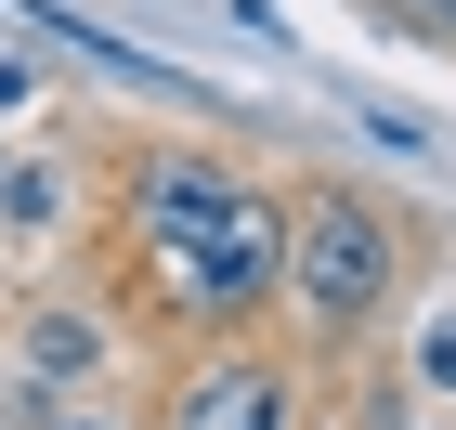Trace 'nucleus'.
I'll return each mask as SVG.
<instances>
[{
  "label": "nucleus",
  "mask_w": 456,
  "mask_h": 430,
  "mask_svg": "<svg viewBox=\"0 0 456 430\" xmlns=\"http://www.w3.org/2000/svg\"><path fill=\"white\" fill-rule=\"evenodd\" d=\"M418 392H456V313H444V326L418 339Z\"/></svg>",
  "instance_id": "obj_6"
},
{
  "label": "nucleus",
  "mask_w": 456,
  "mask_h": 430,
  "mask_svg": "<svg viewBox=\"0 0 456 430\" xmlns=\"http://www.w3.org/2000/svg\"><path fill=\"white\" fill-rule=\"evenodd\" d=\"M39 430H105V418H39Z\"/></svg>",
  "instance_id": "obj_9"
},
{
  "label": "nucleus",
  "mask_w": 456,
  "mask_h": 430,
  "mask_svg": "<svg viewBox=\"0 0 456 430\" xmlns=\"http://www.w3.org/2000/svg\"><path fill=\"white\" fill-rule=\"evenodd\" d=\"M0 222H13V235H53V222H66V170H53V157L0 170Z\"/></svg>",
  "instance_id": "obj_5"
},
{
  "label": "nucleus",
  "mask_w": 456,
  "mask_h": 430,
  "mask_svg": "<svg viewBox=\"0 0 456 430\" xmlns=\"http://www.w3.org/2000/svg\"><path fill=\"white\" fill-rule=\"evenodd\" d=\"M170 430H300V378L235 339V353H209V365L170 392Z\"/></svg>",
  "instance_id": "obj_3"
},
{
  "label": "nucleus",
  "mask_w": 456,
  "mask_h": 430,
  "mask_svg": "<svg viewBox=\"0 0 456 430\" xmlns=\"http://www.w3.org/2000/svg\"><path fill=\"white\" fill-rule=\"evenodd\" d=\"M418 13H430V27H444V39H456V0H418Z\"/></svg>",
  "instance_id": "obj_8"
},
{
  "label": "nucleus",
  "mask_w": 456,
  "mask_h": 430,
  "mask_svg": "<svg viewBox=\"0 0 456 430\" xmlns=\"http://www.w3.org/2000/svg\"><path fill=\"white\" fill-rule=\"evenodd\" d=\"M27 92H39V78H27V66H13V53H0V105H27Z\"/></svg>",
  "instance_id": "obj_7"
},
{
  "label": "nucleus",
  "mask_w": 456,
  "mask_h": 430,
  "mask_svg": "<svg viewBox=\"0 0 456 430\" xmlns=\"http://www.w3.org/2000/svg\"><path fill=\"white\" fill-rule=\"evenodd\" d=\"M0 170H13V157H0Z\"/></svg>",
  "instance_id": "obj_10"
},
{
  "label": "nucleus",
  "mask_w": 456,
  "mask_h": 430,
  "mask_svg": "<svg viewBox=\"0 0 456 430\" xmlns=\"http://www.w3.org/2000/svg\"><path fill=\"white\" fill-rule=\"evenodd\" d=\"M27 365L39 378H92V365H105V326L92 313H27Z\"/></svg>",
  "instance_id": "obj_4"
},
{
  "label": "nucleus",
  "mask_w": 456,
  "mask_h": 430,
  "mask_svg": "<svg viewBox=\"0 0 456 430\" xmlns=\"http://www.w3.org/2000/svg\"><path fill=\"white\" fill-rule=\"evenodd\" d=\"M248 209H274V196H261V183H235L222 157H143V183H131V222L157 235V261H170V274H183L196 248H222Z\"/></svg>",
  "instance_id": "obj_2"
},
{
  "label": "nucleus",
  "mask_w": 456,
  "mask_h": 430,
  "mask_svg": "<svg viewBox=\"0 0 456 430\" xmlns=\"http://www.w3.org/2000/svg\"><path fill=\"white\" fill-rule=\"evenodd\" d=\"M391 287H404V235L365 183H314L300 209H287V300L314 339H365L391 313Z\"/></svg>",
  "instance_id": "obj_1"
}]
</instances>
